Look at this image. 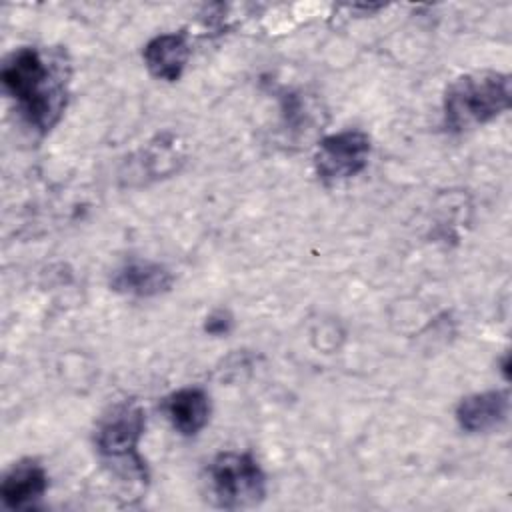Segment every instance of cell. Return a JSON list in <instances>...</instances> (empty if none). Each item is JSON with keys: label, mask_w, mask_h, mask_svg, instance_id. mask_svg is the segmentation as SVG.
<instances>
[{"label": "cell", "mask_w": 512, "mask_h": 512, "mask_svg": "<svg viewBox=\"0 0 512 512\" xmlns=\"http://www.w3.org/2000/svg\"><path fill=\"white\" fill-rule=\"evenodd\" d=\"M68 74L60 56H46L38 48L22 46L6 56L0 80L26 122L40 132H48L66 108Z\"/></svg>", "instance_id": "6da1fadb"}, {"label": "cell", "mask_w": 512, "mask_h": 512, "mask_svg": "<svg viewBox=\"0 0 512 512\" xmlns=\"http://www.w3.org/2000/svg\"><path fill=\"white\" fill-rule=\"evenodd\" d=\"M512 100L510 76L494 70L456 78L444 94V122L452 132L486 124L506 112Z\"/></svg>", "instance_id": "7a4b0ae2"}, {"label": "cell", "mask_w": 512, "mask_h": 512, "mask_svg": "<svg viewBox=\"0 0 512 512\" xmlns=\"http://www.w3.org/2000/svg\"><path fill=\"white\" fill-rule=\"evenodd\" d=\"M218 506L228 510L250 508L266 494V476L250 452H220L208 468Z\"/></svg>", "instance_id": "3957f363"}, {"label": "cell", "mask_w": 512, "mask_h": 512, "mask_svg": "<svg viewBox=\"0 0 512 512\" xmlns=\"http://www.w3.org/2000/svg\"><path fill=\"white\" fill-rule=\"evenodd\" d=\"M146 414L140 402L124 400L102 416L96 428V448L108 462L130 466L140 478H146L144 462L138 454V442L144 434Z\"/></svg>", "instance_id": "277c9868"}, {"label": "cell", "mask_w": 512, "mask_h": 512, "mask_svg": "<svg viewBox=\"0 0 512 512\" xmlns=\"http://www.w3.org/2000/svg\"><path fill=\"white\" fill-rule=\"evenodd\" d=\"M370 138L360 130H344L320 140L314 166L316 174L326 184H338L360 174L370 156Z\"/></svg>", "instance_id": "5b68a950"}, {"label": "cell", "mask_w": 512, "mask_h": 512, "mask_svg": "<svg viewBox=\"0 0 512 512\" xmlns=\"http://www.w3.org/2000/svg\"><path fill=\"white\" fill-rule=\"evenodd\" d=\"M174 282L172 272L152 260H142V258H130L122 262L110 278L112 290L128 296H138V298H150L158 296L170 290Z\"/></svg>", "instance_id": "8992f818"}, {"label": "cell", "mask_w": 512, "mask_h": 512, "mask_svg": "<svg viewBox=\"0 0 512 512\" xmlns=\"http://www.w3.org/2000/svg\"><path fill=\"white\" fill-rule=\"evenodd\" d=\"M190 46L188 36L184 32H168L154 36L142 52L144 64L150 74L158 80L176 82L188 62Z\"/></svg>", "instance_id": "52a82bcc"}, {"label": "cell", "mask_w": 512, "mask_h": 512, "mask_svg": "<svg viewBox=\"0 0 512 512\" xmlns=\"http://www.w3.org/2000/svg\"><path fill=\"white\" fill-rule=\"evenodd\" d=\"M48 474L36 460L16 462L2 478L0 496L8 508H28L44 496Z\"/></svg>", "instance_id": "ba28073f"}, {"label": "cell", "mask_w": 512, "mask_h": 512, "mask_svg": "<svg viewBox=\"0 0 512 512\" xmlns=\"http://www.w3.org/2000/svg\"><path fill=\"white\" fill-rule=\"evenodd\" d=\"M508 392L490 390L472 394L460 400L456 408V420L466 432H488L500 426L508 416Z\"/></svg>", "instance_id": "9c48e42d"}, {"label": "cell", "mask_w": 512, "mask_h": 512, "mask_svg": "<svg viewBox=\"0 0 512 512\" xmlns=\"http://www.w3.org/2000/svg\"><path fill=\"white\" fill-rule=\"evenodd\" d=\"M164 410L182 436H194L208 424L210 398L202 388L186 386L164 400Z\"/></svg>", "instance_id": "30bf717a"}, {"label": "cell", "mask_w": 512, "mask_h": 512, "mask_svg": "<svg viewBox=\"0 0 512 512\" xmlns=\"http://www.w3.org/2000/svg\"><path fill=\"white\" fill-rule=\"evenodd\" d=\"M232 328V316L226 310H214L204 324V330L212 336H224Z\"/></svg>", "instance_id": "8fae6325"}]
</instances>
